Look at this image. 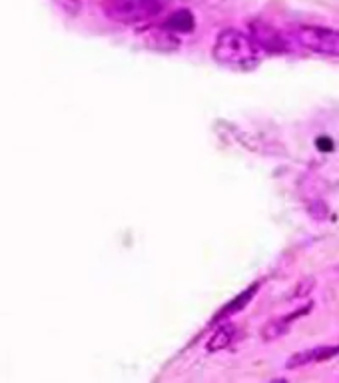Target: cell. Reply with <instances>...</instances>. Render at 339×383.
I'll list each match as a JSON object with an SVG mask.
<instances>
[{
  "instance_id": "2",
  "label": "cell",
  "mask_w": 339,
  "mask_h": 383,
  "mask_svg": "<svg viewBox=\"0 0 339 383\" xmlns=\"http://www.w3.org/2000/svg\"><path fill=\"white\" fill-rule=\"evenodd\" d=\"M166 4L168 0H106L104 12L114 22L138 24L158 17Z\"/></svg>"
},
{
  "instance_id": "8",
  "label": "cell",
  "mask_w": 339,
  "mask_h": 383,
  "mask_svg": "<svg viewBox=\"0 0 339 383\" xmlns=\"http://www.w3.org/2000/svg\"><path fill=\"white\" fill-rule=\"evenodd\" d=\"M314 362H321V347L298 351L296 355H291V358L287 360L285 367H287V369H298V367H303V365L314 364Z\"/></svg>"
},
{
  "instance_id": "7",
  "label": "cell",
  "mask_w": 339,
  "mask_h": 383,
  "mask_svg": "<svg viewBox=\"0 0 339 383\" xmlns=\"http://www.w3.org/2000/svg\"><path fill=\"white\" fill-rule=\"evenodd\" d=\"M166 28L172 32H189L194 28V17L189 10H178L166 20Z\"/></svg>"
},
{
  "instance_id": "4",
  "label": "cell",
  "mask_w": 339,
  "mask_h": 383,
  "mask_svg": "<svg viewBox=\"0 0 339 383\" xmlns=\"http://www.w3.org/2000/svg\"><path fill=\"white\" fill-rule=\"evenodd\" d=\"M249 30H251L249 37L260 50L269 52V54H282L287 50V42L283 40L282 32L276 30L274 26H269L267 22H262V20L251 22Z\"/></svg>"
},
{
  "instance_id": "5",
  "label": "cell",
  "mask_w": 339,
  "mask_h": 383,
  "mask_svg": "<svg viewBox=\"0 0 339 383\" xmlns=\"http://www.w3.org/2000/svg\"><path fill=\"white\" fill-rule=\"evenodd\" d=\"M302 313H305V309H300V311H296V313H291V315H283V318H278V320L267 322V324L264 326V329H262V338H264V342H274V340L283 338V335L289 331L291 322H294L296 318H300Z\"/></svg>"
},
{
  "instance_id": "1",
  "label": "cell",
  "mask_w": 339,
  "mask_h": 383,
  "mask_svg": "<svg viewBox=\"0 0 339 383\" xmlns=\"http://www.w3.org/2000/svg\"><path fill=\"white\" fill-rule=\"evenodd\" d=\"M214 58L224 64V66H234V68H254L260 62V48L251 37L236 28H226L218 34L212 48Z\"/></svg>"
},
{
  "instance_id": "10",
  "label": "cell",
  "mask_w": 339,
  "mask_h": 383,
  "mask_svg": "<svg viewBox=\"0 0 339 383\" xmlns=\"http://www.w3.org/2000/svg\"><path fill=\"white\" fill-rule=\"evenodd\" d=\"M56 6L70 19H76L82 12V0H54Z\"/></svg>"
},
{
  "instance_id": "3",
  "label": "cell",
  "mask_w": 339,
  "mask_h": 383,
  "mask_svg": "<svg viewBox=\"0 0 339 383\" xmlns=\"http://www.w3.org/2000/svg\"><path fill=\"white\" fill-rule=\"evenodd\" d=\"M296 40L309 52L323 56H339V30L323 26H302L296 30Z\"/></svg>"
},
{
  "instance_id": "6",
  "label": "cell",
  "mask_w": 339,
  "mask_h": 383,
  "mask_svg": "<svg viewBox=\"0 0 339 383\" xmlns=\"http://www.w3.org/2000/svg\"><path fill=\"white\" fill-rule=\"evenodd\" d=\"M236 333H238V329H236L234 324H222L212 333V338H209V342L206 345L207 351L216 353V351H222V349L229 347L232 342L236 340Z\"/></svg>"
},
{
  "instance_id": "9",
  "label": "cell",
  "mask_w": 339,
  "mask_h": 383,
  "mask_svg": "<svg viewBox=\"0 0 339 383\" xmlns=\"http://www.w3.org/2000/svg\"><path fill=\"white\" fill-rule=\"evenodd\" d=\"M258 289H260V286H258V284H254V286L249 287V289H245L242 296H238V298H236V300H234V302H232L229 306H226L224 309H222V313H220V315H218L216 320H222V318H227V315H232V313L240 311V309H242V307H245V304H247V302H249V300L254 298V293H256Z\"/></svg>"
}]
</instances>
